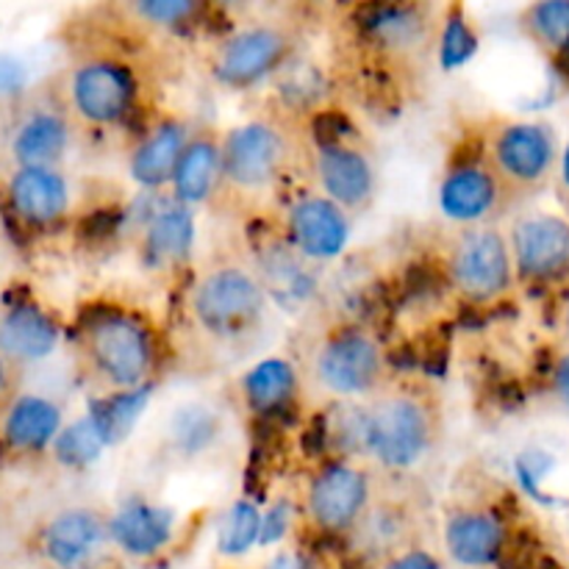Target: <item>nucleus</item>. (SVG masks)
<instances>
[{
	"instance_id": "19",
	"label": "nucleus",
	"mask_w": 569,
	"mask_h": 569,
	"mask_svg": "<svg viewBox=\"0 0 569 569\" xmlns=\"http://www.w3.org/2000/svg\"><path fill=\"white\" fill-rule=\"evenodd\" d=\"M106 548L109 517L87 506L59 511L42 531V556L56 569H94Z\"/></svg>"
},
{
	"instance_id": "36",
	"label": "nucleus",
	"mask_w": 569,
	"mask_h": 569,
	"mask_svg": "<svg viewBox=\"0 0 569 569\" xmlns=\"http://www.w3.org/2000/svg\"><path fill=\"white\" fill-rule=\"evenodd\" d=\"M515 472H517V481H520V487L526 489L528 495H533L539 503H553L548 495V489H545L550 472H556V459L548 453V450H542V448L522 450L515 461Z\"/></svg>"
},
{
	"instance_id": "2",
	"label": "nucleus",
	"mask_w": 569,
	"mask_h": 569,
	"mask_svg": "<svg viewBox=\"0 0 569 569\" xmlns=\"http://www.w3.org/2000/svg\"><path fill=\"white\" fill-rule=\"evenodd\" d=\"M439 439V411L415 389H392L365 403V456L389 476L426 465Z\"/></svg>"
},
{
	"instance_id": "7",
	"label": "nucleus",
	"mask_w": 569,
	"mask_h": 569,
	"mask_svg": "<svg viewBox=\"0 0 569 569\" xmlns=\"http://www.w3.org/2000/svg\"><path fill=\"white\" fill-rule=\"evenodd\" d=\"M376 478L353 459H328L309 476L300 498V515L322 537H353L376 506Z\"/></svg>"
},
{
	"instance_id": "25",
	"label": "nucleus",
	"mask_w": 569,
	"mask_h": 569,
	"mask_svg": "<svg viewBox=\"0 0 569 569\" xmlns=\"http://www.w3.org/2000/svg\"><path fill=\"white\" fill-rule=\"evenodd\" d=\"M222 437H226V420L220 409L206 400H187L167 417L164 445L183 461L203 459L206 453L217 450Z\"/></svg>"
},
{
	"instance_id": "27",
	"label": "nucleus",
	"mask_w": 569,
	"mask_h": 569,
	"mask_svg": "<svg viewBox=\"0 0 569 569\" xmlns=\"http://www.w3.org/2000/svg\"><path fill=\"white\" fill-rule=\"evenodd\" d=\"M70 120L56 109H37L17 126L11 156L17 167H56L70 148Z\"/></svg>"
},
{
	"instance_id": "14",
	"label": "nucleus",
	"mask_w": 569,
	"mask_h": 569,
	"mask_svg": "<svg viewBox=\"0 0 569 569\" xmlns=\"http://www.w3.org/2000/svg\"><path fill=\"white\" fill-rule=\"evenodd\" d=\"M317 192L348 211L361 214L376 203L378 170L372 156L348 139H320L311 153Z\"/></svg>"
},
{
	"instance_id": "1",
	"label": "nucleus",
	"mask_w": 569,
	"mask_h": 569,
	"mask_svg": "<svg viewBox=\"0 0 569 569\" xmlns=\"http://www.w3.org/2000/svg\"><path fill=\"white\" fill-rule=\"evenodd\" d=\"M78 348L87 370L106 392L156 387L164 365V345L153 320L120 303H100L83 311Z\"/></svg>"
},
{
	"instance_id": "22",
	"label": "nucleus",
	"mask_w": 569,
	"mask_h": 569,
	"mask_svg": "<svg viewBox=\"0 0 569 569\" xmlns=\"http://www.w3.org/2000/svg\"><path fill=\"white\" fill-rule=\"evenodd\" d=\"M298 392L300 370L287 356H264L253 361L237 381L239 403L256 420L283 415L298 400Z\"/></svg>"
},
{
	"instance_id": "4",
	"label": "nucleus",
	"mask_w": 569,
	"mask_h": 569,
	"mask_svg": "<svg viewBox=\"0 0 569 569\" xmlns=\"http://www.w3.org/2000/svg\"><path fill=\"white\" fill-rule=\"evenodd\" d=\"M309 376L311 383L333 403L372 400L387 383V350L370 328L339 322L328 328L311 350Z\"/></svg>"
},
{
	"instance_id": "30",
	"label": "nucleus",
	"mask_w": 569,
	"mask_h": 569,
	"mask_svg": "<svg viewBox=\"0 0 569 569\" xmlns=\"http://www.w3.org/2000/svg\"><path fill=\"white\" fill-rule=\"evenodd\" d=\"M481 50V33L476 20L465 6H445L437 22V39H433V53L442 72L465 70Z\"/></svg>"
},
{
	"instance_id": "35",
	"label": "nucleus",
	"mask_w": 569,
	"mask_h": 569,
	"mask_svg": "<svg viewBox=\"0 0 569 569\" xmlns=\"http://www.w3.org/2000/svg\"><path fill=\"white\" fill-rule=\"evenodd\" d=\"M126 11L156 31H181L200 20L203 3L198 0H137V3H128Z\"/></svg>"
},
{
	"instance_id": "3",
	"label": "nucleus",
	"mask_w": 569,
	"mask_h": 569,
	"mask_svg": "<svg viewBox=\"0 0 569 569\" xmlns=\"http://www.w3.org/2000/svg\"><path fill=\"white\" fill-rule=\"evenodd\" d=\"M270 295L259 272L242 261H220L198 272L187 292L192 326L217 342L250 337L264 322Z\"/></svg>"
},
{
	"instance_id": "29",
	"label": "nucleus",
	"mask_w": 569,
	"mask_h": 569,
	"mask_svg": "<svg viewBox=\"0 0 569 569\" xmlns=\"http://www.w3.org/2000/svg\"><path fill=\"white\" fill-rule=\"evenodd\" d=\"M156 387L133 389V392H106L103 398H94L89 403L87 417L94 426L98 437L103 439L106 450L120 448L133 431H137L139 420L148 411L150 398H153Z\"/></svg>"
},
{
	"instance_id": "24",
	"label": "nucleus",
	"mask_w": 569,
	"mask_h": 569,
	"mask_svg": "<svg viewBox=\"0 0 569 569\" xmlns=\"http://www.w3.org/2000/svg\"><path fill=\"white\" fill-rule=\"evenodd\" d=\"M59 322L33 303H20L0 317V356L20 365L42 361L59 348Z\"/></svg>"
},
{
	"instance_id": "32",
	"label": "nucleus",
	"mask_w": 569,
	"mask_h": 569,
	"mask_svg": "<svg viewBox=\"0 0 569 569\" xmlns=\"http://www.w3.org/2000/svg\"><path fill=\"white\" fill-rule=\"evenodd\" d=\"M261 506L250 498H237L220 517L214 548L222 559H244L259 550Z\"/></svg>"
},
{
	"instance_id": "37",
	"label": "nucleus",
	"mask_w": 569,
	"mask_h": 569,
	"mask_svg": "<svg viewBox=\"0 0 569 569\" xmlns=\"http://www.w3.org/2000/svg\"><path fill=\"white\" fill-rule=\"evenodd\" d=\"M300 515V506L287 498H278L261 509V539L259 550H272L287 542L289 531L295 528V517Z\"/></svg>"
},
{
	"instance_id": "43",
	"label": "nucleus",
	"mask_w": 569,
	"mask_h": 569,
	"mask_svg": "<svg viewBox=\"0 0 569 569\" xmlns=\"http://www.w3.org/2000/svg\"><path fill=\"white\" fill-rule=\"evenodd\" d=\"M565 328H567V337H569V303H567V309H565Z\"/></svg>"
},
{
	"instance_id": "18",
	"label": "nucleus",
	"mask_w": 569,
	"mask_h": 569,
	"mask_svg": "<svg viewBox=\"0 0 569 569\" xmlns=\"http://www.w3.org/2000/svg\"><path fill=\"white\" fill-rule=\"evenodd\" d=\"M198 217L194 209L167 198L144 217L139 231V261L148 272L172 276L189 267L198 244Z\"/></svg>"
},
{
	"instance_id": "39",
	"label": "nucleus",
	"mask_w": 569,
	"mask_h": 569,
	"mask_svg": "<svg viewBox=\"0 0 569 569\" xmlns=\"http://www.w3.org/2000/svg\"><path fill=\"white\" fill-rule=\"evenodd\" d=\"M550 387H553L559 403L569 411V350L553 361V370H550Z\"/></svg>"
},
{
	"instance_id": "5",
	"label": "nucleus",
	"mask_w": 569,
	"mask_h": 569,
	"mask_svg": "<svg viewBox=\"0 0 569 569\" xmlns=\"http://www.w3.org/2000/svg\"><path fill=\"white\" fill-rule=\"evenodd\" d=\"M481 150L506 198L537 194L556 178L561 144L553 128L539 120H498L483 131Z\"/></svg>"
},
{
	"instance_id": "21",
	"label": "nucleus",
	"mask_w": 569,
	"mask_h": 569,
	"mask_svg": "<svg viewBox=\"0 0 569 569\" xmlns=\"http://www.w3.org/2000/svg\"><path fill=\"white\" fill-rule=\"evenodd\" d=\"M6 194L17 220L31 228H53L70 214V183L56 167H17Z\"/></svg>"
},
{
	"instance_id": "13",
	"label": "nucleus",
	"mask_w": 569,
	"mask_h": 569,
	"mask_svg": "<svg viewBox=\"0 0 569 569\" xmlns=\"http://www.w3.org/2000/svg\"><path fill=\"white\" fill-rule=\"evenodd\" d=\"M281 239L309 264H333L353 239V217L320 192L292 198L281 217Z\"/></svg>"
},
{
	"instance_id": "38",
	"label": "nucleus",
	"mask_w": 569,
	"mask_h": 569,
	"mask_svg": "<svg viewBox=\"0 0 569 569\" xmlns=\"http://www.w3.org/2000/svg\"><path fill=\"white\" fill-rule=\"evenodd\" d=\"M376 569H445V561L433 550L420 548V545H409V548L378 561Z\"/></svg>"
},
{
	"instance_id": "40",
	"label": "nucleus",
	"mask_w": 569,
	"mask_h": 569,
	"mask_svg": "<svg viewBox=\"0 0 569 569\" xmlns=\"http://www.w3.org/2000/svg\"><path fill=\"white\" fill-rule=\"evenodd\" d=\"M261 569H315V561L300 550H278L261 565Z\"/></svg>"
},
{
	"instance_id": "11",
	"label": "nucleus",
	"mask_w": 569,
	"mask_h": 569,
	"mask_svg": "<svg viewBox=\"0 0 569 569\" xmlns=\"http://www.w3.org/2000/svg\"><path fill=\"white\" fill-rule=\"evenodd\" d=\"M509 203L500 178L478 148H465L445 164L437 183L439 214L456 228L492 226L495 217Z\"/></svg>"
},
{
	"instance_id": "42",
	"label": "nucleus",
	"mask_w": 569,
	"mask_h": 569,
	"mask_svg": "<svg viewBox=\"0 0 569 569\" xmlns=\"http://www.w3.org/2000/svg\"><path fill=\"white\" fill-rule=\"evenodd\" d=\"M6 383H9V370H6V359L0 356V395H3Z\"/></svg>"
},
{
	"instance_id": "26",
	"label": "nucleus",
	"mask_w": 569,
	"mask_h": 569,
	"mask_svg": "<svg viewBox=\"0 0 569 569\" xmlns=\"http://www.w3.org/2000/svg\"><path fill=\"white\" fill-rule=\"evenodd\" d=\"M64 428L61 409L42 395H22L11 403L3 420V439L17 453H39L53 448Z\"/></svg>"
},
{
	"instance_id": "17",
	"label": "nucleus",
	"mask_w": 569,
	"mask_h": 569,
	"mask_svg": "<svg viewBox=\"0 0 569 569\" xmlns=\"http://www.w3.org/2000/svg\"><path fill=\"white\" fill-rule=\"evenodd\" d=\"M106 517L111 548L133 561L159 559L178 537V511L144 495H128Z\"/></svg>"
},
{
	"instance_id": "15",
	"label": "nucleus",
	"mask_w": 569,
	"mask_h": 569,
	"mask_svg": "<svg viewBox=\"0 0 569 569\" xmlns=\"http://www.w3.org/2000/svg\"><path fill=\"white\" fill-rule=\"evenodd\" d=\"M437 22L431 6L422 3H367L356 11L361 42L389 59H411L433 48Z\"/></svg>"
},
{
	"instance_id": "28",
	"label": "nucleus",
	"mask_w": 569,
	"mask_h": 569,
	"mask_svg": "<svg viewBox=\"0 0 569 569\" xmlns=\"http://www.w3.org/2000/svg\"><path fill=\"white\" fill-rule=\"evenodd\" d=\"M253 270L259 272L270 300L278 303H306L315 295V264L300 259L283 239L261 250Z\"/></svg>"
},
{
	"instance_id": "10",
	"label": "nucleus",
	"mask_w": 569,
	"mask_h": 569,
	"mask_svg": "<svg viewBox=\"0 0 569 569\" xmlns=\"http://www.w3.org/2000/svg\"><path fill=\"white\" fill-rule=\"evenodd\" d=\"M222 181L239 194H261L276 187L292 159L287 131L276 120L253 117L220 137Z\"/></svg>"
},
{
	"instance_id": "31",
	"label": "nucleus",
	"mask_w": 569,
	"mask_h": 569,
	"mask_svg": "<svg viewBox=\"0 0 569 569\" xmlns=\"http://www.w3.org/2000/svg\"><path fill=\"white\" fill-rule=\"evenodd\" d=\"M409 515H406L400 506L378 503L376 500V506H372L370 515L365 517V522L356 528L350 542H353L365 556L376 559L378 565V561H383L387 556L409 548V542H406V539H409Z\"/></svg>"
},
{
	"instance_id": "16",
	"label": "nucleus",
	"mask_w": 569,
	"mask_h": 569,
	"mask_svg": "<svg viewBox=\"0 0 569 569\" xmlns=\"http://www.w3.org/2000/svg\"><path fill=\"white\" fill-rule=\"evenodd\" d=\"M509 520L492 506H459L442 522L445 556L461 569H489L509 556Z\"/></svg>"
},
{
	"instance_id": "9",
	"label": "nucleus",
	"mask_w": 569,
	"mask_h": 569,
	"mask_svg": "<svg viewBox=\"0 0 569 569\" xmlns=\"http://www.w3.org/2000/svg\"><path fill=\"white\" fill-rule=\"evenodd\" d=\"M70 111L89 128H117L142 103V76L122 56H92L67 78Z\"/></svg>"
},
{
	"instance_id": "41",
	"label": "nucleus",
	"mask_w": 569,
	"mask_h": 569,
	"mask_svg": "<svg viewBox=\"0 0 569 569\" xmlns=\"http://www.w3.org/2000/svg\"><path fill=\"white\" fill-rule=\"evenodd\" d=\"M556 178H559V187L561 192L569 198V139L567 144L561 148V156H559V170H556Z\"/></svg>"
},
{
	"instance_id": "23",
	"label": "nucleus",
	"mask_w": 569,
	"mask_h": 569,
	"mask_svg": "<svg viewBox=\"0 0 569 569\" xmlns=\"http://www.w3.org/2000/svg\"><path fill=\"white\" fill-rule=\"evenodd\" d=\"M226 189L222 181V150L220 137L209 131H194L176 167L170 183V198L198 211L211 203Z\"/></svg>"
},
{
	"instance_id": "12",
	"label": "nucleus",
	"mask_w": 569,
	"mask_h": 569,
	"mask_svg": "<svg viewBox=\"0 0 569 569\" xmlns=\"http://www.w3.org/2000/svg\"><path fill=\"white\" fill-rule=\"evenodd\" d=\"M515 259L517 283L533 289L569 281V220L550 211L517 217L506 231Z\"/></svg>"
},
{
	"instance_id": "34",
	"label": "nucleus",
	"mask_w": 569,
	"mask_h": 569,
	"mask_svg": "<svg viewBox=\"0 0 569 569\" xmlns=\"http://www.w3.org/2000/svg\"><path fill=\"white\" fill-rule=\"evenodd\" d=\"M106 453L103 439L98 437L94 426L89 422V417H78L76 422H67L61 428L59 439L53 442V456L61 467L67 470H89L94 461H100V456Z\"/></svg>"
},
{
	"instance_id": "6",
	"label": "nucleus",
	"mask_w": 569,
	"mask_h": 569,
	"mask_svg": "<svg viewBox=\"0 0 569 569\" xmlns=\"http://www.w3.org/2000/svg\"><path fill=\"white\" fill-rule=\"evenodd\" d=\"M445 278L467 306L487 309L509 298L517 287V272L503 228L492 222L456 231L445 253Z\"/></svg>"
},
{
	"instance_id": "33",
	"label": "nucleus",
	"mask_w": 569,
	"mask_h": 569,
	"mask_svg": "<svg viewBox=\"0 0 569 569\" xmlns=\"http://www.w3.org/2000/svg\"><path fill=\"white\" fill-rule=\"evenodd\" d=\"M520 28L545 53L569 56V0H539L526 6Z\"/></svg>"
},
{
	"instance_id": "20",
	"label": "nucleus",
	"mask_w": 569,
	"mask_h": 569,
	"mask_svg": "<svg viewBox=\"0 0 569 569\" xmlns=\"http://www.w3.org/2000/svg\"><path fill=\"white\" fill-rule=\"evenodd\" d=\"M192 126L183 117H161L156 120L142 137L133 142L128 153V178L137 183L142 192H164L170 189L176 167L192 139Z\"/></svg>"
},
{
	"instance_id": "8",
	"label": "nucleus",
	"mask_w": 569,
	"mask_h": 569,
	"mask_svg": "<svg viewBox=\"0 0 569 569\" xmlns=\"http://www.w3.org/2000/svg\"><path fill=\"white\" fill-rule=\"evenodd\" d=\"M298 53V33L281 22H250L220 39L209 76L226 92H250L287 70Z\"/></svg>"
}]
</instances>
